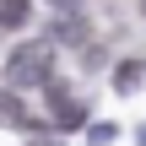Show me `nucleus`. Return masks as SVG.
<instances>
[{
    "label": "nucleus",
    "instance_id": "1",
    "mask_svg": "<svg viewBox=\"0 0 146 146\" xmlns=\"http://www.w3.org/2000/svg\"><path fill=\"white\" fill-rule=\"evenodd\" d=\"M49 70H54V49H49L43 38H33V43L11 49V60H5V81H11L16 92L43 87V81H49Z\"/></svg>",
    "mask_w": 146,
    "mask_h": 146
},
{
    "label": "nucleus",
    "instance_id": "2",
    "mask_svg": "<svg viewBox=\"0 0 146 146\" xmlns=\"http://www.w3.org/2000/svg\"><path fill=\"white\" fill-rule=\"evenodd\" d=\"M49 119H54L60 130H81V125H87V108H81L76 98H65L60 87H49Z\"/></svg>",
    "mask_w": 146,
    "mask_h": 146
},
{
    "label": "nucleus",
    "instance_id": "3",
    "mask_svg": "<svg viewBox=\"0 0 146 146\" xmlns=\"http://www.w3.org/2000/svg\"><path fill=\"white\" fill-rule=\"evenodd\" d=\"M27 5L33 0H0V27H22L27 22Z\"/></svg>",
    "mask_w": 146,
    "mask_h": 146
},
{
    "label": "nucleus",
    "instance_id": "4",
    "mask_svg": "<svg viewBox=\"0 0 146 146\" xmlns=\"http://www.w3.org/2000/svg\"><path fill=\"white\" fill-rule=\"evenodd\" d=\"M0 119H5V125H22V130L33 125V119H27V114L16 108V98H11V92H0Z\"/></svg>",
    "mask_w": 146,
    "mask_h": 146
},
{
    "label": "nucleus",
    "instance_id": "5",
    "mask_svg": "<svg viewBox=\"0 0 146 146\" xmlns=\"http://www.w3.org/2000/svg\"><path fill=\"white\" fill-rule=\"evenodd\" d=\"M114 87H119V92H135V87H141V65H119Z\"/></svg>",
    "mask_w": 146,
    "mask_h": 146
},
{
    "label": "nucleus",
    "instance_id": "6",
    "mask_svg": "<svg viewBox=\"0 0 146 146\" xmlns=\"http://www.w3.org/2000/svg\"><path fill=\"white\" fill-rule=\"evenodd\" d=\"M141 146H146V130H141Z\"/></svg>",
    "mask_w": 146,
    "mask_h": 146
},
{
    "label": "nucleus",
    "instance_id": "7",
    "mask_svg": "<svg viewBox=\"0 0 146 146\" xmlns=\"http://www.w3.org/2000/svg\"><path fill=\"white\" fill-rule=\"evenodd\" d=\"M141 11H146V0H141Z\"/></svg>",
    "mask_w": 146,
    "mask_h": 146
}]
</instances>
